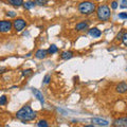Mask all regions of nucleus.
<instances>
[{
  "label": "nucleus",
  "instance_id": "obj_1",
  "mask_svg": "<svg viewBox=\"0 0 127 127\" xmlns=\"http://www.w3.org/2000/svg\"><path fill=\"white\" fill-rule=\"evenodd\" d=\"M36 116H37V113L31 108L30 105H25L16 113V118L23 123L33 121L34 119H36Z\"/></svg>",
  "mask_w": 127,
  "mask_h": 127
},
{
  "label": "nucleus",
  "instance_id": "obj_2",
  "mask_svg": "<svg viewBox=\"0 0 127 127\" xmlns=\"http://www.w3.org/2000/svg\"><path fill=\"white\" fill-rule=\"evenodd\" d=\"M96 16L97 19L101 21H108L111 17L110 7L106 4H102L96 9Z\"/></svg>",
  "mask_w": 127,
  "mask_h": 127
},
{
  "label": "nucleus",
  "instance_id": "obj_3",
  "mask_svg": "<svg viewBox=\"0 0 127 127\" xmlns=\"http://www.w3.org/2000/svg\"><path fill=\"white\" fill-rule=\"evenodd\" d=\"M95 3L91 1H83L78 4L77 10L82 15H90L95 11Z\"/></svg>",
  "mask_w": 127,
  "mask_h": 127
},
{
  "label": "nucleus",
  "instance_id": "obj_4",
  "mask_svg": "<svg viewBox=\"0 0 127 127\" xmlns=\"http://www.w3.org/2000/svg\"><path fill=\"white\" fill-rule=\"evenodd\" d=\"M27 27V21L22 18H17L13 21V28L16 32H21Z\"/></svg>",
  "mask_w": 127,
  "mask_h": 127
},
{
  "label": "nucleus",
  "instance_id": "obj_5",
  "mask_svg": "<svg viewBox=\"0 0 127 127\" xmlns=\"http://www.w3.org/2000/svg\"><path fill=\"white\" fill-rule=\"evenodd\" d=\"M13 28V22L10 20H0V33H9Z\"/></svg>",
  "mask_w": 127,
  "mask_h": 127
},
{
  "label": "nucleus",
  "instance_id": "obj_6",
  "mask_svg": "<svg viewBox=\"0 0 127 127\" xmlns=\"http://www.w3.org/2000/svg\"><path fill=\"white\" fill-rule=\"evenodd\" d=\"M116 91L119 94H124L127 92V83L121 82L116 86Z\"/></svg>",
  "mask_w": 127,
  "mask_h": 127
},
{
  "label": "nucleus",
  "instance_id": "obj_7",
  "mask_svg": "<svg viewBox=\"0 0 127 127\" xmlns=\"http://www.w3.org/2000/svg\"><path fill=\"white\" fill-rule=\"evenodd\" d=\"M91 122H92L93 125L96 126H108L109 122L107 120H104V119H100V118H93L91 119Z\"/></svg>",
  "mask_w": 127,
  "mask_h": 127
},
{
  "label": "nucleus",
  "instance_id": "obj_8",
  "mask_svg": "<svg viewBox=\"0 0 127 127\" xmlns=\"http://www.w3.org/2000/svg\"><path fill=\"white\" fill-rule=\"evenodd\" d=\"M113 125L119 126V127H127V117L119 118V119H117V120H114Z\"/></svg>",
  "mask_w": 127,
  "mask_h": 127
},
{
  "label": "nucleus",
  "instance_id": "obj_9",
  "mask_svg": "<svg viewBox=\"0 0 127 127\" xmlns=\"http://www.w3.org/2000/svg\"><path fill=\"white\" fill-rule=\"evenodd\" d=\"M32 92H33L34 96L36 97L42 105L45 104V97H43V95H42V93L40 92V91H39L38 89H36V88H32Z\"/></svg>",
  "mask_w": 127,
  "mask_h": 127
},
{
  "label": "nucleus",
  "instance_id": "obj_10",
  "mask_svg": "<svg viewBox=\"0 0 127 127\" xmlns=\"http://www.w3.org/2000/svg\"><path fill=\"white\" fill-rule=\"evenodd\" d=\"M88 27H89V22L81 21V22L76 23V26H75V30H76L77 32H82V31H85V30L88 29Z\"/></svg>",
  "mask_w": 127,
  "mask_h": 127
},
{
  "label": "nucleus",
  "instance_id": "obj_11",
  "mask_svg": "<svg viewBox=\"0 0 127 127\" xmlns=\"http://www.w3.org/2000/svg\"><path fill=\"white\" fill-rule=\"evenodd\" d=\"M89 35L93 38H98L102 35V32H101V30H98L97 28H91L89 30Z\"/></svg>",
  "mask_w": 127,
  "mask_h": 127
},
{
  "label": "nucleus",
  "instance_id": "obj_12",
  "mask_svg": "<svg viewBox=\"0 0 127 127\" xmlns=\"http://www.w3.org/2000/svg\"><path fill=\"white\" fill-rule=\"evenodd\" d=\"M48 55V51L47 50H43V49H39L36 51V53H35V57L37 59H43L46 58Z\"/></svg>",
  "mask_w": 127,
  "mask_h": 127
},
{
  "label": "nucleus",
  "instance_id": "obj_13",
  "mask_svg": "<svg viewBox=\"0 0 127 127\" xmlns=\"http://www.w3.org/2000/svg\"><path fill=\"white\" fill-rule=\"evenodd\" d=\"M73 57V53L71 52V51H65V52H63L61 54V58L64 59V61H68V59L72 58Z\"/></svg>",
  "mask_w": 127,
  "mask_h": 127
},
{
  "label": "nucleus",
  "instance_id": "obj_14",
  "mask_svg": "<svg viewBox=\"0 0 127 127\" xmlns=\"http://www.w3.org/2000/svg\"><path fill=\"white\" fill-rule=\"evenodd\" d=\"M9 3L15 7H19V6L23 5L25 2H23V0H9Z\"/></svg>",
  "mask_w": 127,
  "mask_h": 127
},
{
  "label": "nucleus",
  "instance_id": "obj_15",
  "mask_svg": "<svg viewBox=\"0 0 127 127\" xmlns=\"http://www.w3.org/2000/svg\"><path fill=\"white\" fill-rule=\"evenodd\" d=\"M34 5H36L34 1H28L26 3H23V6H25L26 10H31L32 7H34Z\"/></svg>",
  "mask_w": 127,
  "mask_h": 127
},
{
  "label": "nucleus",
  "instance_id": "obj_16",
  "mask_svg": "<svg viewBox=\"0 0 127 127\" xmlns=\"http://www.w3.org/2000/svg\"><path fill=\"white\" fill-rule=\"evenodd\" d=\"M58 51V48L55 46V45H51L50 46V48L48 49V53L49 54H54V53H56Z\"/></svg>",
  "mask_w": 127,
  "mask_h": 127
},
{
  "label": "nucleus",
  "instance_id": "obj_17",
  "mask_svg": "<svg viewBox=\"0 0 127 127\" xmlns=\"http://www.w3.org/2000/svg\"><path fill=\"white\" fill-rule=\"evenodd\" d=\"M36 125L38 127H48V126H49V123H48L47 120H39Z\"/></svg>",
  "mask_w": 127,
  "mask_h": 127
},
{
  "label": "nucleus",
  "instance_id": "obj_18",
  "mask_svg": "<svg viewBox=\"0 0 127 127\" xmlns=\"http://www.w3.org/2000/svg\"><path fill=\"white\" fill-rule=\"evenodd\" d=\"M35 4L39 5V6H42V5H46L48 3V0H34Z\"/></svg>",
  "mask_w": 127,
  "mask_h": 127
},
{
  "label": "nucleus",
  "instance_id": "obj_19",
  "mask_svg": "<svg viewBox=\"0 0 127 127\" xmlns=\"http://www.w3.org/2000/svg\"><path fill=\"white\" fill-rule=\"evenodd\" d=\"M6 103H7V97L5 95L0 96V106H4V105H6Z\"/></svg>",
  "mask_w": 127,
  "mask_h": 127
},
{
  "label": "nucleus",
  "instance_id": "obj_20",
  "mask_svg": "<svg viewBox=\"0 0 127 127\" xmlns=\"http://www.w3.org/2000/svg\"><path fill=\"white\" fill-rule=\"evenodd\" d=\"M33 74V70L32 69H27L22 71V75L23 76H30V75Z\"/></svg>",
  "mask_w": 127,
  "mask_h": 127
},
{
  "label": "nucleus",
  "instance_id": "obj_21",
  "mask_svg": "<svg viewBox=\"0 0 127 127\" xmlns=\"http://www.w3.org/2000/svg\"><path fill=\"white\" fill-rule=\"evenodd\" d=\"M50 81H51V75H49V74H47L45 77H43V84L45 85H47V84H49L50 83Z\"/></svg>",
  "mask_w": 127,
  "mask_h": 127
},
{
  "label": "nucleus",
  "instance_id": "obj_22",
  "mask_svg": "<svg viewBox=\"0 0 127 127\" xmlns=\"http://www.w3.org/2000/svg\"><path fill=\"white\" fill-rule=\"evenodd\" d=\"M5 15L7 16V17H12V18H14V17H16V15H17V14H16L14 11H7Z\"/></svg>",
  "mask_w": 127,
  "mask_h": 127
},
{
  "label": "nucleus",
  "instance_id": "obj_23",
  "mask_svg": "<svg viewBox=\"0 0 127 127\" xmlns=\"http://www.w3.org/2000/svg\"><path fill=\"white\" fill-rule=\"evenodd\" d=\"M122 41H123V43H124V46H125V47H127V32H125V33L123 34Z\"/></svg>",
  "mask_w": 127,
  "mask_h": 127
},
{
  "label": "nucleus",
  "instance_id": "obj_24",
  "mask_svg": "<svg viewBox=\"0 0 127 127\" xmlns=\"http://www.w3.org/2000/svg\"><path fill=\"white\" fill-rule=\"evenodd\" d=\"M118 6H119V3H118L117 1H113L112 3H111V9L117 10V9H118Z\"/></svg>",
  "mask_w": 127,
  "mask_h": 127
},
{
  "label": "nucleus",
  "instance_id": "obj_25",
  "mask_svg": "<svg viewBox=\"0 0 127 127\" xmlns=\"http://www.w3.org/2000/svg\"><path fill=\"white\" fill-rule=\"evenodd\" d=\"M118 16H119V18H121V19H127V13H120Z\"/></svg>",
  "mask_w": 127,
  "mask_h": 127
},
{
  "label": "nucleus",
  "instance_id": "obj_26",
  "mask_svg": "<svg viewBox=\"0 0 127 127\" xmlns=\"http://www.w3.org/2000/svg\"><path fill=\"white\" fill-rule=\"evenodd\" d=\"M123 34H124V32L121 31L120 33L117 35V40H122V37H123Z\"/></svg>",
  "mask_w": 127,
  "mask_h": 127
},
{
  "label": "nucleus",
  "instance_id": "obj_27",
  "mask_svg": "<svg viewBox=\"0 0 127 127\" xmlns=\"http://www.w3.org/2000/svg\"><path fill=\"white\" fill-rule=\"evenodd\" d=\"M6 71H7V69H6V68H3V67H0V75L3 74L4 72H6Z\"/></svg>",
  "mask_w": 127,
  "mask_h": 127
},
{
  "label": "nucleus",
  "instance_id": "obj_28",
  "mask_svg": "<svg viewBox=\"0 0 127 127\" xmlns=\"http://www.w3.org/2000/svg\"><path fill=\"white\" fill-rule=\"evenodd\" d=\"M121 7H127V0H122Z\"/></svg>",
  "mask_w": 127,
  "mask_h": 127
},
{
  "label": "nucleus",
  "instance_id": "obj_29",
  "mask_svg": "<svg viewBox=\"0 0 127 127\" xmlns=\"http://www.w3.org/2000/svg\"><path fill=\"white\" fill-rule=\"evenodd\" d=\"M126 70H127V67H126Z\"/></svg>",
  "mask_w": 127,
  "mask_h": 127
}]
</instances>
